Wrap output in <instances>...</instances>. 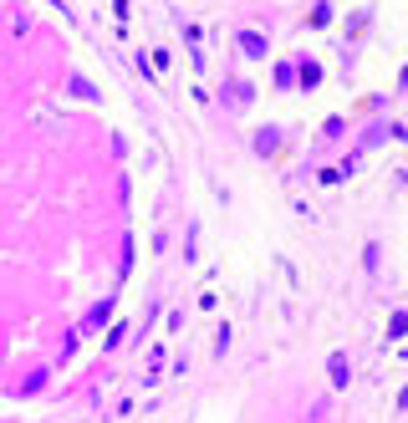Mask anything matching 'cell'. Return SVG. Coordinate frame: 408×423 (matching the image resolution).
<instances>
[{
	"instance_id": "cell-1",
	"label": "cell",
	"mask_w": 408,
	"mask_h": 423,
	"mask_svg": "<svg viewBox=\"0 0 408 423\" xmlns=\"http://www.w3.org/2000/svg\"><path fill=\"white\" fill-rule=\"evenodd\" d=\"M332 388H347V357H332Z\"/></svg>"
}]
</instances>
